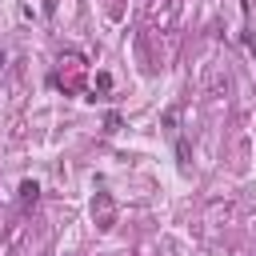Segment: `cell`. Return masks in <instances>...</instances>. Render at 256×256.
I'll return each mask as SVG.
<instances>
[{"label": "cell", "mask_w": 256, "mask_h": 256, "mask_svg": "<svg viewBox=\"0 0 256 256\" xmlns=\"http://www.w3.org/2000/svg\"><path fill=\"white\" fill-rule=\"evenodd\" d=\"M36 192H40V188H36L32 180H24V184H20V200H24V204H32V200H36Z\"/></svg>", "instance_id": "2"}, {"label": "cell", "mask_w": 256, "mask_h": 256, "mask_svg": "<svg viewBox=\"0 0 256 256\" xmlns=\"http://www.w3.org/2000/svg\"><path fill=\"white\" fill-rule=\"evenodd\" d=\"M112 212H116V208H112V196L100 192V196L92 200V216H96V224H100V228H112Z\"/></svg>", "instance_id": "1"}]
</instances>
